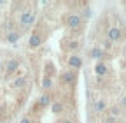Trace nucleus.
Here are the masks:
<instances>
[{
	"label": "nucleus",
	"mask_w": 126,
	"mask_h": 123,
	"mask_svg": "<svg viewBox=\"0 0 126 123\" xmlns=\"http://www.w3.org/2000/svg\"><path fill=\"white\" fill-rule=\"evenodd\" d=\"M91 56H93V58H94V60H100V58H102V56H103V51H102V49H100V48H94V49H93V51H91Z\"/></svg>",
	"instance_id": "obj_12"
},
{
	"label": "nucleus",
	"mask_w": 126,
	"mask_h": 123,
	"mask_svg": "<svg viewBox=\"0 0 126 123\" xmlns=\"http://www.w3.org/2000/svg\"><path fill=\"white\" fill-rule=\"evenodd\" d=\"M89 14H91V11H89V9H86V11H84V18H88Z\"/></svg>",
	"instance_id": "obj_17"
},
{
	"label": "nucleus",
	"mask_w": 126,
	"mask_h": 123,
	"mask_svg": "<svg viewBox=\"0 0 126 123\" xmlns=\"http://www.w3.org/2000/svg\"><path fill=\"white\" fill-rule=\"evenodd\" d=\"M51 84H53V81H51V78H44V81H42V86L47 90V88H51Z\"/></svg>",
	"instance_id": "obj_15"
},
{
	"label": "nucleus",
	"mask_w": 126,
	"mask_h": 123,
	"mask_svg": "<svg viewBox=\"0 0 126 123\" xmlns=\"http://www.w3.org/2000/svg\"><path fill=\"white\" fill-rule=\"evenodd\" d=\"M25 84H26V78H19V79H16V81L12 83L14 88H23Z\"/></svg>",
	"instance_id": "obj_14"
},
{
	"label": "nucleus",
	"mask_w": 126,
	"mask_h": 123,
	"mask_svg": "<svg viewBox=\"0 0 126 123\" xmlns=\"http://www.w3.org/2000/svg\"><path fill=\"white\" fill-rule=\"evenodd\" d=\"M94 72H96V76H105L107 67H105L103 63H96V67H94Z\"/></svg>",
	"instance_id": "obj_10"
},
{
	"label": "nucleus",
	"mask_w": 126,
	"mask_h": 123,
	"mask_svg": "<svg viewBox=\"0 0 126 123\" xmlns=\"http://www.w3.org/2000/svg\"><path fill=\"white\" fill-rule=\"evenodd\" d=\"M67 25L70 28H79L82 25V18L79 16V14H70V16L67 18Z\"/></svg>",
	"instance_id": "obj_2"
},
{
	"label": "nucleus",
	"mask_w": 126,
	"mask_h": 123,
	"mask_svg": "<svg viewBox=\"0 0 126 123\" xmlns=\"http://www.w3.org/2000/svg\"><path fill=\"white\" fill-rule=\"evenodd\" d=\"M19 123H32V120H30V118H23Z\"/></svg>",
	"instance_id": "obj_16"
},
{
	"label": "nucleus",
	"mask_w": 126,
	"mask_h": 123,
	"mask_svg": "<svg viewBox=\"0 0 126 123\" xmlns=\"http://www.w3.org/2000/svg\"><path fill=\"white\" fill-rule=\"evenodd\" d=\"M0 69H2V60H0Z\"/></svg>",
	"instance_id": "obj_19"
},
{
	"label": "nucleus",
	"mask_w": 126,
	"mask_h": 123,
	"mask_svg": "<svg viewBox=\"0 0 126 123\" xmlns=\"http://www.w3.org/2000/svg\"><path fill=\"white\" fill-rule=\"evenodd\" d=\"M51 104V99H49V95L47 93H44L42 97H40V100H39V105H42V107H47Z\"/></svg>",
	"instance_id": "obj_8"
},
{
	"label": "nucleus",
	"mask_w": 126,
	"mask_h": 123,
	"mask_svg": "<svg viewBox=\"0 0 126 123\" xmlns=\"http://www.w3.org/2000/svg\"><path fill=\"white\" fill-rule=\"evenodd\" d=\"M33 23H35V12L33 11H23L19 14V25L23 28H28V26L33 25Z\"/></svg>",
	"instance_id": "obj_1"
},
{
	"label": "nucleus",
	"mask_w": 126,
	"mask_h": 123,
	"mask_svg": "<svg viewBox=\"0 0 126 123\" xmlns=\"http://www.w3.org/2000/svg\"><path fill=\"white\" fill-rule=\"evenodd\" d=\"M51 111H53L54 114L61 113V111H63V104H61V102H54V104H53V107H51Z\"/></svg>",
	"instance_id": "obj_13"
},
{
	"label": "nucleus",
	"mask_w": 126,
	"mask_h": 123,
	"mask_svg": "<svg viewBox=\"0 0 126 123\" xmlns=\"http://www.w3.org/2000/svg\"><path fill=\"white\" fill-rule=\"evenodd\" d=\"M28 44H30V48H39V46L42 44V37H40L39 34H33V35L30 37Z\"/></svg>",
	"instance_id": "obj_5"
},
{
	"label": "nucleus",
	"mask_w": 126,
	"mask_h": 123,
	"mask_svg": "<svg viewBox=\"0 0 126 123\" xmlns=\"http://www.w3.org/2000/svg\"><path fill=\"white\" fill-rule=\"evenodd\" d=\"M105 107H107V104H105L103 100H98L96 104H94V111H96V113H102V111H105Z\"/></svg>",
	"instance_id": "obj_11"
},
{
	"label": "nucleus",
	"mask_w": 126,
	"mask_h": 123,
	"mask_svg": "<svg viewBox=\"0 0 126 123\" xmlns=\"http://www.w3.org/2000/svg\"><path fill=\"white\" fill-rule=\"evenodd\" d=\"M121 105H123V107H126V97H124V99L121 100Z\"/></svg>",
	"instance_id": "obj_18"
},
{
	"label": "nucleus",
	"mask_w": 126,
	"mask_h": 123,
	"mask_svg": "<svg viewBox=\"0 0 126 123\" xmlns=\"http://www.w3.org/2000/svg\"><path fill=\"white\" fill-rule=\"evenodd\" d=\"M63 81H65V83H74L75 81V74L74 72H65V74H63Z\"/></svg>",
	"instance_id": "obj_9"
},
{
	"label": "nucleus",
	"mask_w": 126,
	"mask_h": 123,
	"mask_svg": "<svg viewBox=\"0 0 126 123\" xmlns=\"http://www.w3.org/2000/svg\"><path fill=\"white\" fill-rule=\"evenodd\" d=\"M68 65L72 67V69H79V67H81L82 65V60H81V56H70L68 58Z\"/></svg>",
	"instance_id": "obj_6"
},
{
	"label": "nucleus",
	"mask_w": 126,
	"mask_h": 123,
	"mask_svg": "<svg viewBox=\"0 0 126 123\" xmlns=\"http://www.w3.org/2000/svg\"><path fill=\"white\" fill-rule=\"evenodd\" d=\"M18 41H19V34H18V32H9V35H7V42L14 44V42H18Z\"/></svg>",
	"instance_id": "obj_7"
},
{
	"label": "nucleus",
	"mask_w": 126,
	"mask_h": 123,
	"mask_svg": "<svg viewBox=\"0 0 126 123\" xmlns=\"http://www.w3.org/2000/svg\"><path fill=\"white\" fill-rule=\"evenodd\" d=\"M18 67H19V62L16 60V58H12V60H9L7 62V67H5V74L7 76H11V74H14L16 70H18Z\"/></svg>",
	"instance_id": "obj_3"
},
{
	"label": "nucleus",
	"mask_w": 126,
	"mask_h": 123,
	"mask_svg": "<svg viewBox=\"0 0 126 123\" xmlns=\"http://www.w3.org/2000/svg\"><path fill=\"white\" fill-rule=\"evenodd\" d=\"M107 35H109V41L116 42V41H119V39H121V30L114 26V28H110V30H109V34H107Z\"/></svg>",
	"instance_id": "obj_4"
}]
</instances>
